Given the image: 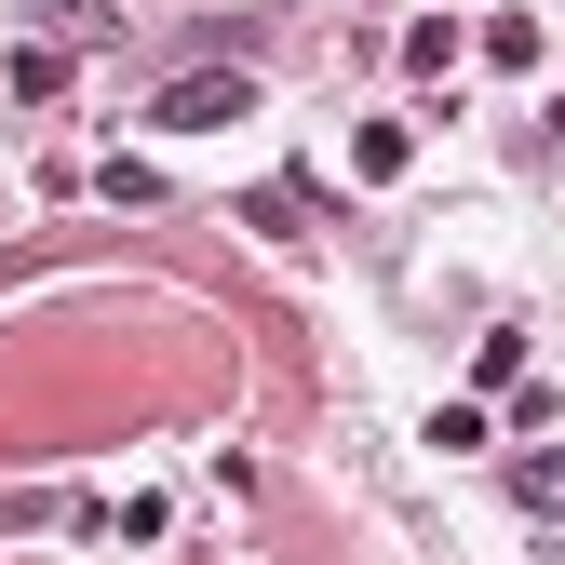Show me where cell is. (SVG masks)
<instances>
[{
	"instance_id": "277c9868",
	"label": "cell",
	"mask_w": 565,
	"mask_h": 565,
	"mask_svg": "<svg viewBox=\"0 0 565 565\" xmlns=\"http://www.w3.org/2000/svg\"><path fill=\"white\" fill-rule=\"evenodd\" d=\"M256 230H269V243H297V230H310V189H297V175H269V189H256Z\"/></svg>"
},
{
	"instance_id": "7a4b0ae2",
	"label": "cell",
	"mask_w": 565,
	"mask_h": 565,
	"mask_svg": "<svg viewBox=\"0 0 565 565\" xmlns=\"http://www.w3.org/2000/svg\"><path fill=\"white\" fill-rule=\"evenodd\" d=\"M499 484H512V512H552V525H565V445H525Z\"/></svg>"
},
{
	"instance_id": "3957f363",
	"label": "cell",
	"mask_w": 565,
	"mask_h": 565,
	"mask_svg": "<svg viewBox=\"0 0 565 565\" xmlns=\"http://www.w3.org/2000/svg\"><path fill=\"white\" fill-rule=\"evenodd\" d=\"M0 82H14L28 108H54V95H67V54H54V41H14V67H0Z\"/></svg>"
},
{
	"instance_id": "6da1fadb",
	"label": "cell",
	"mask_w": 565,
	"mask_h": 565,
	"mask_svg": "<svg viewBox=\"0 0 565 565\" xmlns=\"http://www.w3.org/2000/svg\"><path fill=\"white\" fill-rule=\"evenodd\" d=\"M243 108H256L243 67H189V82H162V95H149V121H162V135H216V121H243Z\"/></svg>"
},
{
	"instance_id": "8992f818",
	"label": "cell",
	"mask_w": 565,
	"mask_h": 565,
	"mask_svg": "<svg viewBox=\"0 0 565 565\" xmlns=\"http://www.w3.org/2000/svg\"><path fill=\"white\" fill-rule=\"evenodd\" d=\"M431 445L445 458H484V404H431Z\"/></svg>"
},
{
	"instance_id": "5b68a950",
	"label": "cell",
	"mask_w": 565,
	"mask_h": 565,
	"mask_svg": "<svg viewBox=\"0 0 565 565\" xmlns=\"http://www.w3.org/2000/svg\"><path fill=\"white\" fill-rule=\"evenodd\" d=\"M404 67H417V82H431V67H458V28H445V14H417V28H404Z\"/></svg>"
}]
</instances>
